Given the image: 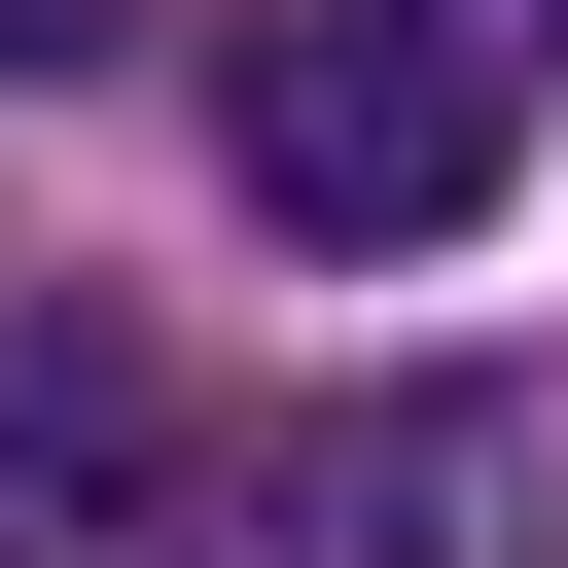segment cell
<instances>
[{"label":"cell","instance_id":"cell-1","mask_svg":"<svg viewBox=\"0 0 568 568\" xmlns=\"http://www.w3.org/2000/svg\"><path fill=\"white\" fill-rule=\"evenodd\" d=\"M213 178H248L284 248H462V213L532 178V0H284V36L213 71Z\"/></svg>","mask_w":568,"mask_h":568},{"label":"cell","instance_id":"cell-2","mask_svg":"<svg viewBox=\"0 0 568 568\" xmlns=\"http://www.w3.org/2000/svg\"><path fill=\"white\" fill-rule=\"evenodd\" d=\"M284 568H568V390H320Z\"/></svg>","mask_w":568,"mask_h":568}]
</instances>
